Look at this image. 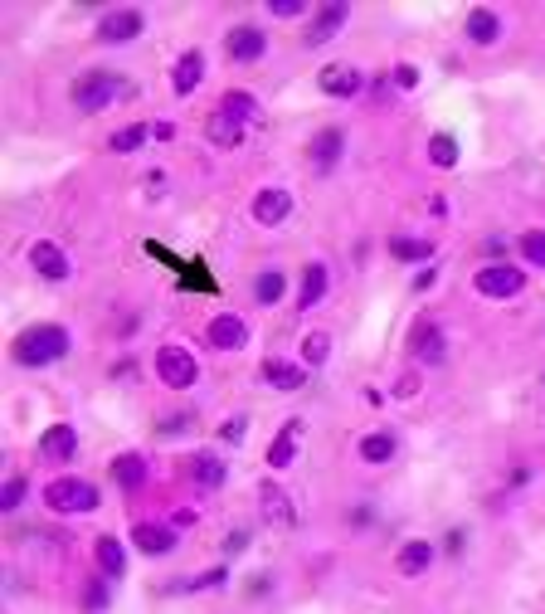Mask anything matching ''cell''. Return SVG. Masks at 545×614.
<instances>
[{
	"label": "cell",
	"mask_w": 545,
	"mask_h": 614,
	"mask_svg": "<svg viewBox=\"0 0 545 614\" xmlns=\"http://www.w3.org/2000/svg\"><path fill=\"white\" fill-rule=\"evenodd\" d=\"M69 351H73V337L59 322H35V327H25V332L10 342V361L25 366V371H44V366L64 361Z\"/></svg>",
	"instance_id": "cell-1"
},
{
	"label": "cell",
	"mask_w": 545,
	"mask_h": 614,
	"mask_svg": "<svg viewBox=\"0 0 545 614\" xmlns=\"http://www.w3.org/2000/svg\"><path fill=\"white\" fill-rule=\"evenodd\" d=\"M122 93H127V78L112 74V69H88V74L73 78V88H69V98H73L78 113H103V108H112Z\"/></svg>",
	"instance_id": "cell-2"
},
{
	"label": "cell",
	"mask_w": 545,
	"mask_h": 614,
	"mask_svg": "<svg viewBox=\"0 0 545 614\" xmlns=\"http://www.w3.org/2000/svg\"><path fill=\"white\" fill-rule=\"evenodd\" d=\"M98 502H103V493L88 483V478H54L49 488H44V507L49 512H64V517H73V512H98Z\"/></svg>",
	"instance_id": "cell-3"
},
{
	"label": "cell",
	"mask_w": 545,
	"mask_h": 614,
	"mask_svg": "<svg viewBox=\"0 0 545 614\" xmlns=\"http://www.w3.org/2000/svg\"><path fill=\"white\" fill-rule=\"evenodd\" d=\"M156 381L166 385V390H190V385L200 381L195 351H185V346H161V351H156Z\"/></svg>",
	"instance_id": "cell-4"
},
{
	"label": "cell",
	"mask_w": 545,
	"mask_h": 614,
	"mask_svg": "<svg viewBox=\"0 0 545 614\" xmlns=\"http://www.w3.org/2000/svg\"><path fill=\"white\" fill-rule=\"evenodd\" d=\"M473 288L482 298H492V303H507V298H516L526 288V273L516 269V264H487V269H477Z\"/></svg>",
	"instance_id": "cell-5"
},
{
	"label": "cell",
	"mask_w": 545,
	"mask_h": 614,
	"mask_svg": "<svg viewBox=\"0 0 545 614\" xmlns=\"http://www.w3.org/2000/svg\"><path fill=\"white\" fill-rule=\"evenodd\" d=\"M142 30H146V15L132 10V5H122V10H108L98 20V44H132V39H142Z\"/></svg>",
	"instance_id": "cell-6"
},
{
	"label": "cell",
	"mask_w": 545,
	"mask_h": 614,
	"mask_svg": "<svg viewBox=\"0 0 545 614\" xmlns=\"http://www.w3.org/2000/svg\"><path fill=\"white\" fill-rule=\"evenodd\" d=\"M224 54H229V64H258L268 54V35L258 25H234L224 35Z\"/></svg>",
	"instance_id": "cell-7"
},
{
	"label": "cell",
	"mask_w": 545,
	"mask_h": 614,
	"mask_svg": "<svg viewBox=\"0 0 545 614\" xmlns=\"http://www.w3.org/2000/svg\"><path fill=\"white\" fill-rule=\"evenodd\" d=\"M346 20H351V5H346V0H327V5H317V15H312V25H307L302 44H307V49L327 44V39H336V30H341Z\"/></svg>",
	"instance_id": "cell-8"
},
{
	"label": "cell",
	"mask_w": 545,
	"mask_h": 614,
	"mask_svg": "<svg viewBox=\"0 0 545 614\" xmlns=\"http://www.w3.org/2000/svg\"><path fill=\"white\" fill-rule=\"evenodd\" d=\"M463 35L473 39L477 49H492L497 39L507 35V20H502V15H497L492 5H473V10L463 15Z\"/></svg>",
	"instance_id": "cell-9"
},
{
	"label": "cell",
	"mask_w": 545,
	"mask_h": 614,
	"mask_svg": "<svg viewBox=\"0 0 545 614\" xmlns=\"http://www.w3.org/2000/svg\"><path fill=\"white\" fill-rule=\"evenodd\" d=\"M409 356H414L419 366H443V361H448L443 327H438V322H419V327L409 332Z\"/></svg>",
	"instance_id": "cell-10"
},
{
	"label": "cell",
	"mask_w": 545,
	"mask_h": 614,
	"mask_svg": "<svg viewBox=\"0 0 545 614\" xmlns=\"http://www.w3.org/2000/svg\"><path fill=\"white\" fill-rule=\"evenodd\" d=\"M39 459L73 463L78 459V429H73V424H49V429L39 434Z\"/></svg>",
	"instance_id": "cell-11"
},
{
	"label": "cell",
	"mask_w": 545,
	"mask_h": 614,
	"mask_svg": "<svg viewBox=\"0 0 545 614\" xmlns=\"http://www.w3.org/2000/svg\"><path fill=\"white\" fill-rule=\"evenodd\" d=\"M317 88H322L327 98H356L365 88V74L356 64H327V69L317 74Z\"/></svg>",
	"instance_id": "cell-12"
},
{
	"label": "cell",
	"mask_w": 545,
	"mask_h": 614,
	"mask_svg": "<svg viewBox=\"0 0 545 614\" xmlns=\"http://www.w3.org/2000/svg\"><path fill=\"white\" fill-rule=\"evenodd\" d=\"M205 337H210L215 351H244V346H249V322H244L239 312H219Z\"/></svg>",
	"instance_id": "cell-13"
},
{
	"label": "cell",
	"mask_w": 545,
	"mask_h": 614,
	"mask_svg": "<svg viewBox=\"0 0 545 614\" xmlns=\"http://www.w3.org/2000/svg\"><path fill=\"white\" fill-rule=\"evenodd\" d=\"M30 264H35V273L44 278V283H64L73 273V264H69V254L54 244V239H39L35 249H30Z\"/></svg>",
	"instance_id": "cell-14"
},
{
	"label": "cell",
	"mask_w": 545,
	"mask_h": 614,
	"mask_svg": "<svg viewBox=\"0 0 545 614\" xmlns=\"http://www.w3.org/2000/svg\"><path fill=\"white\" fill-rule=\"evenodd\" d=\"M288 215H292V195L283 191V186H268V191L254 195V220L258 225H268V230H273V225H283Z\"/></svg>",
	"instance_id": "cell-15"
},
{
	"label": "cell",
	"mask_w": 545,
	"mask_h": 614,
	"mask_svg": "<svg viewBox=\"0 0 545 614\" xmlns=\"http://www.w3.org/2000/svg\"><path fill=\"white\" fill-rule=\"evenodd\" d=\"M200 83H205V54L200 49H185L181 59H176V69H171V88H176V98H190Z\"/></svg>",
	"instance_id": "cell-16"
},
{
	"label": "cell",
	"mask_w": 545,
	"mask_h": 614,
	"mask_svg": "<svg viewBox=\"0 0 545 614\" xmlns=\"http://www.w3.org/2000/svg\"><path fill=\"white\" fill-rule=\"evenodd\" d=\"M244 132H249V127H244L239 117H229V113H224V108H215V113L205 117V137H210L215 147H224V152H234V147H244Z\"/></svg>",
	"instance_id": "cell-17"
},
{
	"label": "cell",
	"mask_w": 545,
	"mask_h": 614,
	"mask_svg": "<svg viewBox=\"0 0 545 614\" xmlns=\"http://www.w3.org/2000/svg\"><path fill=\"white\" fill-rule=\"evenodd\" d=\"M132 541H137V551H146V556H171V551H176V527L137 522V527H132Z\"/></svg>",
	"instance_id": "cell-18"
},
{
	"label": "cell",
	"mask_w": 545,
	"mask_h": 614,
	"mask_svg": "<svg viewBox=\"0 0 545 614\" xmlns=\"http://www.w3.org/2000/svg\"><path fill=\"white\" fill-rule=\"evenodd\" d=\"M341 152H346V132H341V127H322V132L312 137V147H307V156L317 161V171H331V166L341 161Z\"/></svg>",
	"instance_id": "cell-19"
},
{
	"label": "cell",
	"mask_w": 545,
	"mask_h": 614,
	"mask_svg": "<svg viewBox=\"0 0 545 614\" xmlns=\"http://www.w3.org/2000/svg\"><path fill=\"white\" fill-rule=\"evenodd\" d=\"M302 429H307V424H302V420H288V424H283V429H278V439L268 444V468H273V473H278V468H288V463L297 459V444H302Z\"/></svg>",
	"instance_id": "cell-20"
},
{
	"label": "cell",
	"mask_w": 545,
	"mask_h": 614,
	"mask_svg": "<svg viewBox=\"0 0 545 614\" xmlns=\"http://www.w3.org/2000/svg\"><path fill=\"white\" fill-rule=\"evenodd\" d=\"M258 507H263V517H268L273 527H292V522H297L292 498L278 488V483H263V488H258Z\"/></svg>",
	"instance_id": "cell-21"
},
{
	"label": "cell",
	"mask_w": 545,
	"mask_h": 614,
	"mask_svg": "<svg viewBox=\"0 0 545 614\" xmlns=\"http://www.w3.org/2000/svg\"><path fill=\"white\" fill-rule=\"evenodd\" d=\"M434 541H404L400 546V556H395V571H400V576H424V571H429V566H434Z\"/></svg>",
	"instance_id": "cell-22"
},
{
	"label": "cell",
	"mask_w": 545,
	"mask_h": 614,
	"mask_svg": "<svg viewBox=\"0 0 545 614\" xmlns=\"http://www.w3.org/2000/svg\"><path fill=\"white\" fill-rule=\"evenodd\" d=\"M108 473H112V483L117 488H127V493H137V488H146V459L142 454H117V459L108 463Z\"/></svg>",
	"instance_id": "cell-23"
},
{
	"label": "cell",
	"mask_w": 545,
	"mask_h": 614,
	"mask_svg": "<svg viewBox=\"0 0 545 614\" xmlns=\"http://www.w3.org/2000/svg\"><path fill=\"white\" fill-rule=\"evenodd\" d=\"M263 381L273 385V390H302V385H307V366L268 356V361H263Z\"/></svg>",
	"instance_id": "cell-24"
},
{
	"label": "cell",
	"mask_w": 545,
	"mask_h": 614,
	"mask_svg": "<svg viewBox=\"0 0 545 614\" xmlns=\"http://www.w3.org/2000/svg\"><path fill=\"white\" fill-rule=\"evenodd\" d=\"M93 556H98V571L108 580H122L127 576V546L117 537H98L93 541Z\"/></svg>",
	"instance_id": "cell-25"
},
{
	"label": "cell",
	"mask_w": 545,
	"mask_h": 614,
	"mask_svg": "<svg viewBox=\"0 0 545 614\" xmlns=\"http://www.w3.org/2000/svg\"><path fill=\"white\" fill-rule=\"evenodd\" d=\"M327 288H331L327 264H307V269H302V293H297V307H302V312H312V307L327 298Z\"/></svg>",
	"instance_id": "cell-26"
},
{
	"label": "cell",
	"mask_w": 545,
	"mask_h": 614,
	"mask_svg": "<svg viewBox=\"0 0 545 614\" xmlns=\"http://www.w3.org/2000/svg\"><path fill=\"white\" fill-rule=\"evenodd\" d=\"M224 478H229V468H224L219 454H195V459H190V483H195V488H210V493H215V488H224Z\"/></svg>",
	"instance_id": "cell-27"
},
{
	"label": "cell",
	"mask_w": 545,
	"mask_h": 614,
	"mask_svg": "<svg viewBox=\"0 0 545 614\" xmlns=\"http://www.w3.org/2000/svg\"><path fill=\"white\" fill-rule=\"evenodd\" d=\"M400 454V439L390 434V429H375V434H365L361 439V459L365 463H390Z\"/></svg>",
	"instance_id": "cell-28"
},
{
	"label": "cell",
	"mask_w": 545,
	"mask_h": 614,
	"mask_svg": "<svg viewBox=\"0 0 545 614\" xmlns=\"http://www.w3.org/2000/svg\"><path fill=\"white\" fill-rule=\"evenodd\" d=\"M390 259H400V264H429V259H434V244H429V239L395 234V239H390Z\"/></svg>",
	"instance_id": "cell-29"
},
{
	"label": "cell",
	"mask_w": 545,
	"mask_h": 614,
	"mask_svg": "<svg viewBox=\"0 0 545 614\" xmlns=\"http://www.w3.org/2000/svg\"><path fill=\"white\" fill-rule=\"evenodd\" d=\"M219 108H224L229 117H239L244 127H249V122H263V108H258V98H254V93H244V88H229Z\"/></svg>",
	"instance_id": "cell-30"
},
{
	"label": "cell",
	"mask_w": 545,
	"mask_h": 614,
	"mask_svg": "<svg viewBox=\"0 0 545 614\" xmlns=\"http://www.w3.org/2000/svg\"><path fill=\"white\" fill-rule=\"evenodd\" d=\"M283 293H288V273L283 269H263L254 278V298L263 307H273V303H283Z\"/></svg>",
	"instance_id": "cell-31"
},
{
	"label": "cell",
	"mask_w": 545,
	"mask_h": 614,
	"mask_svg": "<svg viewBox=\"0 0 545 614\" xmlns=\"http://www.w3.org/2000/svg\"><path fill=\"white\" fill-rule=\"evenodd\" d=\"M146 142H151V127L146 122H132V127H122V132H112V152L117 156H132V152H142Z\"/></svg>",
	"instance_id": "cell-32"
},
{
	"label": "cell",
	"mask_w": 545,
	"mask_h": 614,
	"mask_svg": "<svg viewBox=\"0 0 545 614\" xmlns=\"http://www.w3.org/2000/svg\"><path fill=\"white\" fill-rule=\"evenodd\" d=\"M327 361H331V337L327 332H307L302 337V366L307 371H322Z\"/></svg>",
	"instance_id": "cell-33"
},
{
	"label": "cell",
	"mask_w": 545,
	"mask_h": 614,
	"mask_svg": "<svg viewBox=\"0 0 545 614\" xmlns=\"http://www.w3.org/2000/svg\"><path fill=\"white\" fill-rule=\"evenodd\" d=\"M429 161H434L438 171H453L458 166V137L453 132H434L429 137Z\"/></svg>",
	"instance_id": "cell-34"
},
{
	"label": "cell",
	"mask_w": 545,
	"mask_h": 614,
	"mask_svg": "<svg viewBox=\"0 0 545 614\" xmlns=\"http://www.w3.org/2000/svg\"><path fill=\"white\" fill-rule=\"evenodd\" d=\"M516 249H521V259H526L531 269H545V230H526L516 239Z\"/></svg>",
	"instance_id": "cell-35"
},
{
	"label": "cell",
	"mask_w": 545,
	"mask_h": 614,
	"mask_svg": "<svg viewBox=\"0 0 545 614\" xmlns=\"http://www.w3.org/2000/svg\"><path fill=\"white\" fill-rule=\"evenodd\" d=\"M108 600H112L108 576H98V580H88V585H83V610L88 614H103L108 610Z\"/></svg>",
	"instance_id": "cell-36"
},
{
	"label": "cell",
	"mask_w": 545,
	"mask_h": 614,
	"mask_svg": "<svg viewBox=\"0 0 545 614\" xmlns=\"http://www.w3.org/2000/svg\"><path fill=\"white\" fill-rule=\"evenodd\" d=\"M30 493V483H25V473H10V483H5V493H0V512H15L20 502Z\"/></svg>",
	"instance_id": "cell-37"
},
{
	"label": "cell",
	"mask_w": 545,
	"mask_h": 614,
	"mask_svg": "<svg viewBox=\"0 0 545 614\" xmlns=\"http://www.w3.org/2000/svg\"><path fill=\"white\" fill-rule=\"evenodd\" d=\"M268 15L273 20H297V15H317L307 0H268Z\"/></svg>",
	"instance_id": "cell-38"
},
{
	"label": "cell",
	"mask_w": 545,
	"mask_h": 614,
	"mask_svg": "<svg viewBox=\"0 0 545 614\" xmlns=\"http://www.w3.org/2000/svg\"><path fill=\"white\" fill-rule=\"evenodd\" d=\"M224 580H229V571H224V566H215V571H205V576L181 580V590H215V585H224Z\"/></svg>",
	"instance_id": "cell-39"
},
{
	"label": "cell",
	"mask_w": 545,
	"mask_h": 614,
	"mask_svg": "<svg viewBox=\"0 0 545 614\" xmlns=\"http://www.w3.org/2000/svg\"><path fill=\"white\" fill-rule=\"evenodd\" d=\"M244 429H249L244 415H239V420H224L219 424V439H224V444H239V439H244Z\"/></svg>",
	"instance_id": "cell-40"
},
{
	"label": "cell",
	"mask_w": 545,
	"mask_h": 614,
	"mask_svg": "<svg viewBox=\"0 0 545 614\" xmlns=\"http://www.w3.org/2000/svg\"><path fill=\"white\" fill-rule=\"evenodd\" d=\"M190 424H195V415H171V420L156 424V434H166V439H171V434H185Z\"/></svg>",
	"instance_id": "cell-41"
},
{
	"label": "cell",
	"mask_w": 545,
	"mask_h": 614,
	"mask_svg": "<svg viewBox=\"0 0 545 614\" xmlns=\"http://www.w3.org/2000/svg\"><path fill=\"white\" fill-rule=\"evenodd\" d=\"M244 546H249V532H229V537H224V556H239Z\"/></svg>",
	"instance_id": "cell-42"
},
{
	"label": "cell",
	"mask_w": 545,
	"mask_h": 614,
	"mask_svg": "<svg viewBox=\"0 0 545 614\" xmlns=\"http://www.w3.org/2000/svg\"><path fill=\"white\" fill-rule=\"evenodd\" d=\"M395 83H400V88H414V83H419V69H414V64H400V69H395Z\"/></svg>",
	"instance_id": "cell-43"
},
{
	"label": "cell",
	"mask_w": 545,
	"mask_h": 614,
	"mask_svg": "<svg viewBox=\"0 0 545 614\" xmlns=\"http://www.w3.org/2000/svg\"><path fill=\"white\" fill-rule=\"evenodd\" d=\"M434 283H438V269H434V264H429V269H424V273H419V278H414V293H429Z\"/></svg>",
	"instance_id": "cell-44"
},
{
	"label": "cell",
	"mask_w": 545,
	"mask_h": 614,
	"mask_svg": "<svg viewBox=\"0 0 545 614\" xmlns=\"http://www.w3.org/2000/svg\"><path fill=\"white\" fill-rule=\"evenodd\" d=\"M151 137H156V142H171V137H176V127H171V122H156V127H151Z\"/></svg>",
	"instance_id": "cell-45"
}]
</instances>
